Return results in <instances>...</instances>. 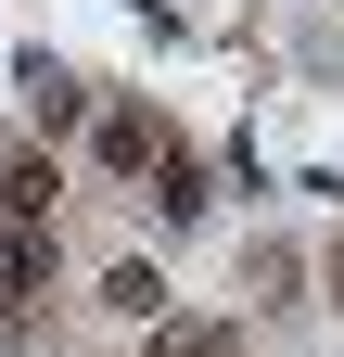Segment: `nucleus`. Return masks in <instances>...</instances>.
I'll use <instances>...</instances> for the list:
<instances>
[{
    "label": "nucleus",
    "instance_id": "obj_1",
    "mask_svg": "<svg viewBox=\"0 0 344 357\" xmlns=\"http://www.w3.org/2000/svg\"><path fill=\"white\" fill-rule=\"evenodd\" d=\"M38 281H52V243H38V230H0V306H26Z\"/></svg>",
    "mask_w": 344,
    "mask_h": 357
},
{
    "label": "nucleus",
    "instance_id": "obj_2",
    "mask_svg": "<svg viewBox=\"0 0 344 357\" xmlns=\"http://www.w3.org/2000/svg\"><path fill=\"white\" fill-rule=\"evenodd\" d=\"M0 204H13V230H38V217H52V166H13V192H0Z\"/></svg>",
    "mask_w": 344,
    "mask_h": 357
},
{
    "label": "nucleus",
    "instance_id": "obj_3",
    "mask_svg": "<svg viewBox=\"0 0 344 357\" xmlns=\"http://www.w3.org/2000/svg\"><path fill=\"white\" fill-rule=\"evenodd\" d=\"M153 357H217V332H166V344H153Z\"/></svg>",
    "mask_w": 344,
    "mask_h": 357
}]
</instances>
